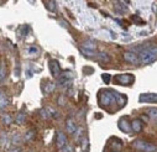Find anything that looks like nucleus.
<instances>
[{"instance_id":"obj_1","label":"nucleus","mask_w":157,"mask_h":152,"mask_svg":"<svg viewBox=\"0 0 157 152\" xmlns=\"http://www.w3.org/2000/svg\"><path fill=\"white\" fill-rule=\"evenodd\" d=\"M137 57L144 63H151V62H153L156 59V46H153L152 48H146V50L141 51Z\"/></svg>"},{"instance_id":"obj_2","label":"nucleus","mask_w":157,"mask_h":152,"mask_svg":"<svg viewBox=\"0 0 157 152\" xmlns=\"http://www.w3.org/2000/svg\"><path fill=\"white\" fill-rule=\"evenodd\" d=\"M99 104L101 106H110L115 103V97L113 94V92H108V90H103L99 95Z\"/></svg>"},{"instance_id":"obj_3","label":"nucleus","mask_w":157,"mask_h":152,"mask_svg":"<svg viewBox=\"0 0 157 152\" xmlns=\"http://www.w3.org/2000/svg\"><path fill=\"white\" fill-rule=\"evenodd\" d=\"M132 145L139 151H144V152H156L157 151V148H156L155 145L148 143V142H146L144 140H136V141H134Z\"/></svg>"},{"instance_id":"obj_4","label":"nucleus","mask_w":157,"mask_h":152,"mask_svg":"<svg viewBox=\"0 0 157 152\" xmlns=\"http://www.w3.org/2000/svg\"><path fill=\"white\" fill-rule=\"evenodd\" d=\"M73 73L71 70H62L59 74H58V83L61 86H64V84H69L72 81H73Z\"/></svg>"},{"instance_id":"obj_5","label":"nucleus","mask_w":157,"mask_h":152,"mask_svg":"<svg viewBox=\"0 0 157 152\" xmlns=\"http://www.w3.org/2000/svg\"><path fill=\"white\" fill-rule=\"evenodd\" d=\"M134 75L131 74H120V75H116V82L120 83L123 86H129L134 82Z\"/></svg>"},{"instance_id":"obj_6","label":"nucleus","mask_w":157,"mask_h":152,"mask_svg":"<svg viewBox=\"0 0 157 152\" xmlns=\"http://www.w3.org/2000/svg\"><path fill=\"white\" fill-rule=\"evenodd\" d=\"M124 59L128 62V63H132V64H139L140 63V59L137 57V55L132 51H126L124 52Z\"/></svg>"},{"instance_id":"obj_7","label":"nucleus","mask_w":157,"mask_h":152,"mask_svg":"<svg viewBox=\"0 0 157 152\" xmlns=\"http://www.w3.org/2000/svg\"><path fill=\"white\" fill-rule=\"evenodd\" d=\"M157 97L155 93H145L139 97V101L141 103H156Z\"/></svg>"},{"instance_id":"obj_8","label":"nucleus","mask_w":157,"mask_h":152,"mask_svg":"<svg viewBox=\"0 0 157 152\" xmlns=\"http://www.w3.org/2000/svg\"><path fill=\"white\" fill-rule=\"evenodd\" d=\"M48 68H50L51 74L53 75V77H57V75L61 73V66H59V63H58L56 59L50 61V63H48Z\"/></svg>"},{"instance_id":"obj_9","label":"nucleus","mask_w":157,"mask_h":152,"mask_svg":"<svg viewBox=\"0 0 157 152\" xmlns=\"http://www.w3.org/2000/svg\"><path fill=\"white\" fill-rule=\"evenodd\" d=\"M67 145V136L63 131H57V147L63 148Z\"/></svg>"},{"instance_id":"obj_10","label":"nucleus","mask_w":157,"mask_h":152,"mask_svg":"<svg viewBox=\"0 0 157 152\" xmlns=\"http://www.w3.org/2000/svg\"><path fill=\"white\" fill-rule=\"evenodd\" d=\"M66 130H67V132L71 134V135L75 134V131H77V125H75V123H74V120H73L72 118H68V119L66 120Z\"/></svg>"},{"instance_id":"obj_11","label":"nucleus","mask_w":157,"mask_h":152,"mask_svg":"<svg viewBox=\"0 0 157 152\" xmlns=\"http://www.w3.org/2000/svg\"><path fill=\"white\" fill-rule=\"evenodd\" d=\"M130 126H131V130H134V131H136V132H140V131H142V129H144V124H142V121H141L140 119H134V120L131 121Z\"/></svg>"},{"instance_id":"obj_12","label":"nucleus","mask_w":157,"mask_h":152,"mask_svg":"<svg viewBox=\"0 0 157 152\" xmlns=\"http://www.w3.org/2000/svg\"><path fill=\"white\" fill-rule=\"evenodd\" d=\"M128 2H119V3H115L114 4V8L115 10H117V13H120V14H124L128 11Z\"/></svg>"},{"instance_id":"obj_13","label":"nucleus","mask_w":157,"mask_h":152,"mask_svg":"<svg viewBox=\"0 0 157 152\" xmlns=\"http://www.w3.org/2000/svg\"><path fill=\"white\" fill-rule=\"evenodd\" d=\"M119 129L121 130V131H124V132H129V131H131V126H130V123L126 120V119H121L120 121H119Z\"/></svg>"},{"instance_id":"obj_14","label":"nucleus","mask_w":157,"mask_h":152,"mask_svg":"<svg viewBox=\"0 0 157 152\" xmlns=\"http://www.w3.org/2000/svg\"><path fill=\"white\" fill-rule=\"evenodd\" d=\"M81 47L84 48V50H88V51H95L97 45H95L94 41H92V40H87V41H84V42L81 45Z\"/></svg>"},{"instance_id":"obj_15","label":"nucleus","mask_w":157,"mask_h":152,"mask_svg":"<svg viewBox=\"0 0 157 152\" xmlns=\"http://www.w3.org/2000/svg\"><path fill=\"white\" fill-rule=\"evenodd\" d=\"M9 103V99L8 97L3 93V92H0V109H4Z\"/></svg>"},{"instance_id":"obj_16","label":"nucleus","mask_w":157,"mask_h":152,"mask_svg":"<svg viewBox=\"0 0 157 152\" xmlns=\"http://www.w3.org/2000/svg\"><path fill=\"white\" fill-rule=\"evenodd\" d=\"M44 111L46 112V116H53V118L58 116V112L53 108H46V109H44Z\"/></svg>"},{"instance_id":"obj_17","label":"nucleus","mask_w":157,"mask_h":152,"mask_svg":"<svg viewBox=\"0 0 157 152\" xmlns=\"http://www.w3.org/2000/svg\"><path fill=\"white\" fill-rule=\"evenodd\" d=\"M16 123L17 124H24L25 123V120H26V115H25V112L24 111H20L17 115H16Z\"/></svg>"},{"instance_id":"obj_18","label":"nucleus","mask_w":157,"mask_h":152,"mask_svg":"<svg viewBox=\"0 0 157 152\" xmlns=\"http://www.w3.org/2000/svg\"><path fill=\"white\" fill-rule=\"evenodd\" d=\"M98 57H99V59H100V61H103V62H109V61H110V57H109V55H108L106 52H104V51L99 52Z\"/></svg>"},{"instance_id":"obj_19","label":"nucleus","mask_w":157,"mask_h":152,"mask_svg":"<svg viewBox=\"0 0 157 152\" xmlns=\"http://www.w3.org/2000/svg\"><path fill=\"white\" fill-rule=\"evenodd\" d=\"M5 75H6V68H5V64L2 63V64H0V82L4 81Z\"/></svg>"},{"instance_id":"obj_20","label":"nucleus","mask_w":157,"mask_h":152,"mask_svg":"<svg viewBox=\"0 0 157 152\" xmlns=\"http://www.w3.org/2000/svg\"><path fill=\"white\" fill-rule=\"evenodd\" d=\"M55 87H56V84H55L53 82H48V83L46 84L45 92H46V93H52V92L55 90Z\"/></svg>"},{"instance_id":"obj_21","label":"nucleus","mask_w":157,"mask_h":152,"mask_svg":"<svg viewBox=\"0 0 157 152\" xmlns=\"http://www.w3.org/2000/svg\"><path fill=\"white\" fill-rule=\"evenodd\" d=\"M2 119L5 124H11L13 123V118L9 115V114H2Z\"/></svg>"},{"instance_id":"obj_22","label":"nucleus","mask_w":157,"mask_h":152,"mask_svg":"<svg viewBox=\"0 0 157 152\" xmlns=\"http://www.w3.org/2000/svg\"><path fill=\"white\" fill-rule=\"evenodd\" d=\"M46 8L50 10V11H52V13H55L56 11V3L55 2H46Z\"/></svg>"},{"instance_id":"obj_23","label":"nucleus","mask_w":157,"mask_h":152,"mask_svg":"<svg viewBox=\"0 0 157 152\" xmlns=\"http://www.w3.org/2000/svg\"><path fill=\"white\" fill-rule=\"evenodd\" d=\"M81 52H82L84 56H87V57H93V56H95V52H94V51H88V50H84V48H82V47H81Z\"/></svg>"},{"instance_id":"obj_24","label":"nucleus","mask_w":157,"mask_h":152,"mask_svg":"<svg viewBox=\"0 0 157 152\" xmlns=\"http://www.w3.org/2000/svg\"><path fill=\"white\" fill-rule=\"evenodd\" d=\"M27 52H29L30 55H36V53L38 52V48H37L36 46H31V47L27 48Z\"/></svg>"},{"instance_id":"obj_25","label":"nucleus","mask_w":157,"mask_h":152,"mask_svg":"<svg viewBox=\"0 0 157 152\" xmlns=\"http://www.w3.org/2000/svg\"><path fill=\"white\" fill-rule=\"evenodd\" d=\"M33 136H35V132H33V131H29V132L26 134V136H25V140H26V141H30V140L33 139Z\"/></svg>"},{"instance_id":"obj_26","label":"nucleus","mask_w":157,"mask_h":152,"mask_svg":"<svg viewBox=\"0 0 157 152\" xmlns=\"http://www.w3.org/2000/svg\"><path fill=\"white\" fill-rule=\"evenodd\" d=\"M87 146H88V139H83V142H82V147L84 150V152H87Z\"/></svg>"},{"instance_id":"obj_27","label":"nucleus","mask_w":157,"mask_h":152,"mask_svg":"<svg viewBox=\"0 0 157 152\" xmlns=\"http://www.w3.org/2000/svg\"><path fill=\"white\" fill-rule=\"evenodd\" d=\"M61 152H73V147L72 146H64Z\"/></svg>"},{"instance_id":"obj_28","label":"nucleus","mask_w":157,"mask_h":152,"mask_svg":"<svg viewBox=\"0 0 157 152\" xmlns=\"http://www.w3.org/2000/svg\"><path fill=\"white\" fill-rule=\"evenodd\" d=\"M101 78L104 79L105 83H109V82H110V75H109V74H103V75H101Z\"/></svg>"},{"instance_id":"obj_29","label":"nucleus","mask_w":157,"mask_h":152,"mask_svg":"<svg viewBox=\"0 0 157 152\" xmlns=\"http://www.w3.org/2000/svg\"><path fill=\"white\" fill-rule=\"evenodd\" d=\"M150 115H151L153 119H156V108H152V109H150Z\"/></svg>"},{"instance_id":"obj_30","label":"nucleus","mask_w":157,"mask_h":152,"mask_svg":"<svg viewBox=\"0 0 157 152\" xmlns=\"http://www.w3.org/2000/svg\"><path fill=\"white\" fill-rule=\"evenodd\" d=\"M9 152H22V151H21V148H19V147H16V148H13V150H10Z\"/></svg>"}]
</instances>
